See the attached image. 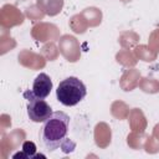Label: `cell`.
Instances as JSON below:
<instances>
[{
    "label": "cell",
    "mask_w": 159,
    "mask_h": 159,
    "mask_svg": "<svg viewBox=\"0 0 159 159\" xmlns=\"http://www.w3.org/2000/svg\"><path fill=\"white\" fill-rule=\"evenodd\" d=\"M70 116L65 112H53L42 124L40 130V137L42 144L48 152H55L60 147H63V143L67 142L66 137L68 133Z\"/></svg>",
    "instance_id": "6da1fadb"
},
{
    "label": "cell",
    "mask_w": 159,
    "mask_h": 159,
    "mask_svg": "<svg viewBox=\"0 0 159 159\" xmlns=\"http://www.w3.org/2000/svg\"><path fill=\"white\" fill-rule=\"evenodd\" d=\"M87 94L84 83L77 77H67L62 80L56 89V97L63 106L72 107L78 104Z\"/></svg>",
    "instance_id": "7a4b0ae2"
},
{
    "label": "cell",
    "mask_w": 159,
    "mask_h": 159,
    "mask_svg": "<svg viewBox=\"0 0 159 159\" xmlns=\"http://www.w3.org/2000/svg\"><path fill=\"white\" fill-rule=\"evenodd\" d=\"M24 97L27 101V106H26L27 116L32 122H35V123L45 122L53 113L52 108L45 101V98L36 97L30 89L24 92Z\"/></svg>",
    "instance_id": "3957f363"
},
{
    "label": "cell",
    "mask_w": 159,
    "mask_h": 159,
    "mask_svg": "<svg viewBox=\"0 0 159 159\" xmlns=\"http://www.w3.org/2000/svg\"><path fill=\"white\" fill-rule=\"evenodd\" d=\"M52 89V81L48 75L46 73H40L36 76L32 83V89L31 92L40 98H46Z\"/></svg>",
    "instance_id": "277c9868"
},
{
    "label": "cell",
    "mask_w": 159,
    "mask_h": 159,
    "mask_svg": "<svg viewBox=\"0 0 159 159\" xmlns=\"http://www.w3.org/2000/svg\"><path fill=\"white\" fill-rule=\"evenodd\" d=\"M22 150H24V154H19L20 157L25 155L26 158H34L36 157L35 153H36V145L32 143V142H25L22 144Z\"/></svg>",
    "instance_id": "5b68a950"
}]
</instances>
